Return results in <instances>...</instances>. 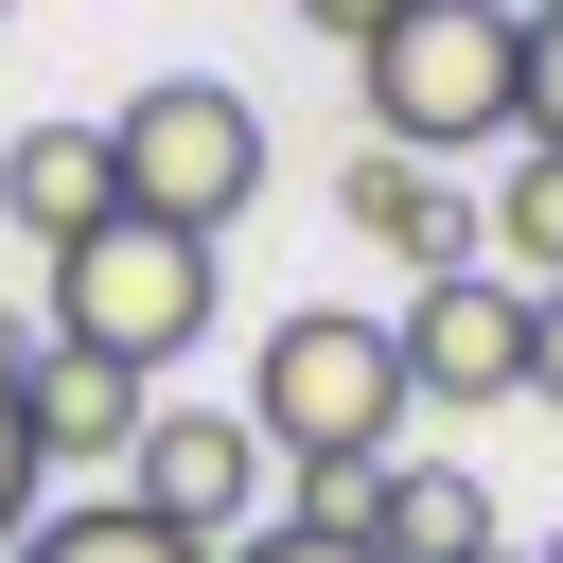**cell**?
Instances as JSON below:
<instances>
[{"mask_svg":"<svg viewBox=\"0 0 563 563\" xmlns=\"http://www.w3.org/2000/svg\"><path fill=\"white\" fill-rule=\"evenodd\" d=\"M352 70H369V141H405L440 176H457V141H528V0H405Z\"/></svg>","mask_w":563,"mask_h":563,"instance_id":"obj_1","label":"cell"},{"mask_svg":"<svg viewBox=\"0 0 563 563\" xmlns=\"http://www.w3.org/2000/svg\"><path fill=\"white\" fill-rule=\"evenodd\" d=\"M405 352H387V317H352V299H299L282 334H264V369H246V440L282 457V475H317V457H405Z\"/></svg>","mask_w":563,"mask_h":563,"instance_id":"obj_2","label":"cell"},{"mask_svg":"<svg viewBox=\"0 0 563 563\" xmlns=\"http://www.w3.org/2000/svg\"><path fill=\"white\" fill-rule=\"evenodd\" d=\"M211 299H229V264L194 246V229H158V211H106L88 246H53V352H106V369H176L194 334H211Z\"/></svg>","mask_w":563,"mask_h":563,"instance_id":"obj_3","label":"cell"},{"mask_svg":"<svg viewBox=\"0 0 563 563\" xmlns=\"http://www.w3.org/2000/svg\"><path fill=\"white\" fill-rule=\"evenodd\" d=\"M106 158H123V211H158V229L229 246V229H246V194H264V106H246L229 70H158V88H123V106H106Z\"/></svg>","mask_w":563,"mask_h":563,"instance_id":"obj_4","label":"cell"},{"mask_svg":"<svg viewBox=\"0 0 563 563\" xmlns=\"http://www.w3.org/2000/svg\"><path fill=\"white\" fill-rule=\"evenodd\" d=\"M123 510H158L176 545H246L264 528V440H246V405H176L158 387V422H141V457H123Z\"/></svg>","mask_w":563,"mask_h":563,"instance_id":"obj_5","label":"cell"},{"mask_svg":"<svg viewBox=\"0 0 563 563\" xmlns=\"http://www.w3.org/2000/svg\"><path fill=\"white\" fill-rule=\"evenodd\" d=\"M387 352H405V405H440V422H475V405H528V282H422L405 317H387Z\"/></svg>","mask_w":563,"mask_h":563,"instance_id":"obj_6","label":"cell"},{"mask_svg":"<svg viewBox=\"0 0 563 563\" xmlns=\"http://www.w3.org/2000/svg\"><path fill=\"white\" fill-rule=\"evenodd\" d=\"M334 211H352V246H387L405 282H457V264L493 246V194H457V176H440V158H405V141H352Z\"/></svg>","mask_w":563,"mask_h":563,"instance_id":"obj_7","label":"cell"},{"mask_svg":"<svg viewBox=\"0 0 563 563\" xmlns=\"http://www.w3.org/2000/svg\"><path fill=\"white\" fill-rule=\"evenodd\" d=\"M0 211H18L35 246H88V229L123 211V158H106V123H0Z\"/></svg>","mask_w":563,"mask_h":563,"instance_id":"obj_8","label":"cell"},{"mask_svg":"<svg viewBox=\"0 0 563 563\" xmlns=\"http://www.w3.org/2000/svg\"><path fill=\"white\" fill-rule=\"evenodd\" d=\"M18 422H35V457L70 475V457H141V422H158V387H141V369H106V352H35V387H18Z\"/></svg>","mask_w":563,"mask_h":563,"instance_id":"obj_9","label":"cell"},{"mask_svg":"<svg viewBox=\"0 0 563 563\" xmlns=\"http://www.w3.org/2000/svg\"><path fill=\"white\" fill-rule=\"evenodd\" d=\"M493 545V493L457 457H387L369 475V563H475Z\"/></svg>","mask_w":563,"mask_h":563,"instance_id":"obj_10","label":"cell"},{"mask_svg":"<svg viewBox=\"0 0 563 563\" xmlns=\"http://www.w3.org/2000/svg\"><path fill=\"white\" fill-rule=\"evenodd\" d=\"M493 282L563 299V141H510V176H493Z\"/></svg>","mask_w":563,"mask_h":563,"instance_id":"obj_11","label":"cell"},{"mask_svg":"<svg viewBox=\"0 0 563 563\" xmlns=\"http://www.w3.org/2000/svg\"><path fill=\"white\" fill-rule=\"evenodd\" d=\"M18 563H211V545H176L158 510H123V493H70V510H35L18 528Z\"/></svg>","mask_w":563,"mask_h":563,"instance_id":"obj_12","label":"cell"},{"mask_svg":"<svg viewBox=\"0 0 563 563\" xmlns=\"http://www.w3.org/2000/svg\"><path fill=\"white\" fill-rule=\"evenodd\" d=\"M35 493H53V457H35V422H18V387H0V545L35 528Z\"/></svg>","mask_w":563,"mask_h":563,"instance_id":"obj_13","label":"cell"},{"mask_svg":"<svg viewBox=\"0 0 563 563\" xmlns=\"http://www.w3.org/2000/svg\"><path fill=\"white\" fill-rule=\"evenodd\" d=\"M528 141H563V0H528Z\"/></svg>","mask_w":563,"mask_h":563,"instance_id":"obj_14","label":"cell"},{"mask_svg":"<svg viewBox=\"0 0 563 563\" xmlns=\"http://www.w3.org/2000/svg\"><path fill=\"white\" fill-rule=\"evenodd\" d=\"M229 563H369V545H334V528H282V510H264V528H246Z\"/></svg>","mask_w":563,"mask_h":563,"instance_id":"obj_15","label":"cell"},{"mask_svg":"<svg viewBox=\"0 0 563 563\" xmlns=\"http://www.w3.org/2000/svg\"><path fill=\"white\" fill-rule=\"evenodd\" d=\"M387 18H405V0H299V35H334V53H369Z\"/></svg>","mask_w":563,"mask_h":563,"instance_id":"obj_16","label":"cell"},{"mask_svg":"<svg viewBox=\"0 0 563 563\" xmlns=\"http://www.w3.org/2000/svg\"><path fill=\"white\" fill-rule=\"evenodd\" d=\"M528 405H563V299H528Z\"/></svg>","mask_w":563,"mask_h":563,"instance_id":"obj_17","label":"cell"},{"mask_svg":"<svg viewBox=\"0 0 563 563\" xmlns=\"http://www.w3.org/2000/svg\"><path fill=\"white\" fill-rule=\"evenodd\" d=\"M528 563H563V528H545V545H528Z\"/></svg>","mask_w":563,"mask_h":563,"instance_id":"obj_18","label":"cell"},{"mask_svg":"<svg viewBox=\"0 0 563 563\" xmlns=\"http://www.w3.org/2000/svg\"><path fill=\"white\" fill-rule=\"evenodd\" d=\"M475 563H510V545H475Z\"/></svg>","mask_w":563,"mask_h":563,"instance_id":"obj_19","label":"cell"},{"mask_svg":"<svg viewBox=\"0 0 563 563\" xmlns=\"http://www.w3.org/2000/svg\"><path fill=\"white\" fill-rule=\"evenodd\" d=\"M0 18H18V0H0Z\"/></svg>","mask_w":563,"mask_h":563,"instance_id":"obj_20","label":"cell"}]
</instances>
